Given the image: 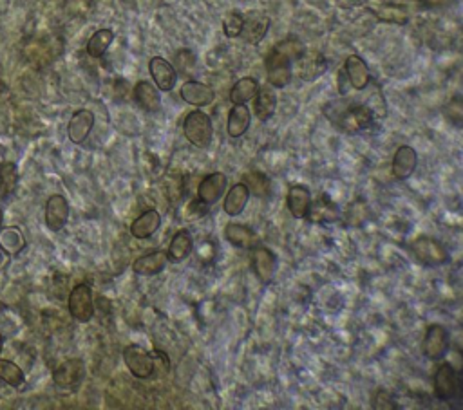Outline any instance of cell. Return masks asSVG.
Segmentation results:
<instances>
[{
  "label": "cell",
  "instance_id": "6da1fadb",
  "mask_svg": "<svg viewBox=\"0 0 463 410\" xmlns=\"http://www.w3.org/2000/svg\"><path fill=\"white\" fill-rule=\"evenodd\" d=\"M183 134L196 149H209L214 137V125L203 111L188 112L183 120Z\"/></svg>",
  "mask_w": 463,
  "mask_h": 410
},
{
  "label": "cell",
  "instance_id": "7a4b0ae2",
  "mask_svg": "<svg viewBox=\"0 0 463 410\" xmlns=\"http://www.w3.org/2000/svg\"><path fill=\"white\" fill-rule=\"evenodd\" d=\"M434 396L440 402H458L462 398V374L452 367V364L445 361L436 369L433 378Z\"/></svg>",
  "mask_w": 463,
  "mask_h": 410
},
{
  "label": "cell",
  "instance_id": "3957f363",
  "mask_svg": "<svg viewBox=\"0 0 463 410\" xmlns=\"http://www.w3.org/2000/svg\"><path fill=\"white\" fill-rule=\"evenodd\" d=\"M338 129L346 134H359L362 130L371 129L375 125L376 118L373 116V112L364 104L351 105V107L344 108L342 112H338L337 116L331 118Z\"/></svg>",
  "mask_w": 463,
  "mask_h": 410
},
{
  "label": "cell",
  "instance_id": "277c9868",
  "mask_svg": "<svg viewBox=\"0 0 463 410\" xmlns=\"http://www.w3.org/2000/svg\"><path fill=\"white\" fill-rule=\"evenodd\" d=\"M411 251L418 262L429 268L443 266L449 262V251L438 239L429 235H420L411 242Z\"/></svg>",
  "mask_w": 463,
  "mask_h": 410
},
{
  "label": "cell",
  "instance_id": "5b68a950",
  "mask_svg": "<svg viewBox=\"0 0 463 410\" xmlns=\"http://www.w3.org/2000/svg\"><path fill=\"white\" fill-rule=\"evenodd\" d=\"M67 309H69V315L76 322H91L92 316H94V297H92V290L89 284L82 282V284L73 287L69 299H67Z\"/></svg>",
  "mask_w": 463,
  "mask_h": 410
},
{
  "label": "cell",
  "instance_id": "8992f818",
  "mask_svg": "<svg viewBox=\"0 0 463 410\" xmlns=\"http://www.w3.org/2000/svg\"><path fill=\"white\" fill-rule=\"evenodd\" d=\"M123 361L127 369L138 380H149L156 374V364L152 351H147L142 345L130 344L123 349Z\"/></svg>",
  "mask_w": 463,
  "mask_h": 410
},
{
  "label": "cell",
  "instance_id": "52a82bcc",
  "mask_svg": "<svg viewBox=\"0 0 463 410\" xmlns=\"http://www.w3.org/2000/svg\"><path fill=\"white\" fill-rule=\"evenodd\" d=\"M451 347V336L443 325L440 323H433L429 325L424 336V342H421V352L424 356L431 361H438L442 360L447 354Z\"/></svg>",
  "mask_w": 463,
  "mask_h": 410
},
{
  "label": "cell",
  "instance_id": "ba28073f",
  "mask_svg": "<svg viewBox=\"0 0 463 410\" xmlns=\"http://www.w3.org/2000/svg\"><path fill=\"white\" fill-rule=\"evenodd\" d=\"M266 76L271 87L283 89L292 80V60L276 47L266 56Z\"/></svg>",
  "mask_w": 463,
  "mask_h": 410
},
{
  "label": "cell",
  "instance_id": "9c48e42d",
  "mask_svg": "<svg viewBox=\"0 0 463 410\" xmlns=\"http://www.w3.org/2000/svg\"><path fill=\"white\" fill-rule=\"evenodd\" d=\"M85 378V364L80 358H69L53 371V383L58 389H76Z\"/></svg>",
  "mask_w": 463,
  "mask_h": 410
},
{
  "label": "cell",
  "instance_id": "30bf717a",
  "mask_svg": "<svg viewBox=\"0 0 463 410\" xmlns=\"http://www.w3.org/2000/svg\"><path fill=\"white\" fill-rule=\"evenodd\" d=\"M252 270H254L255 277L263 284H270L276 277L277 271V257L276 253L271 251L266 246L257 244L252 248Z\"/></svg>",
  "mask_w": 463,
  "mask_h": 410
},
{
  "label": "cell",
  "instance_id": "8fae6325",
  "mask_svg": "<svg viewBox=\"0 0 463 410\" xmlns=\"http://www.w3.org/2000/svg\"><path fill=\"white\" fill-rule=\"evenodd\" d=\"M297 63V75L304 82H315L321 78L328 70V62H326L324 54L317 53V51H304V53L295 60Z\"/></svg>",
  "mask_w": 463,
  "mask_h": 410
},
{
  "label": "cell",
  "instance_id": "7c38bea8",
  "mask_svg": "<svg viewBox=\"0 0 463 410\" xmlns=\"http://www.w3.org/2000/svg\"><path fill=\"white\" fill-rule=\"evenodd\" d=\"M46 226L51 232L58 233L66 228L69 220V203L63 195L53 194L46 203Z\"/></svg>",
  "mask_w": 463,
  "mask_h": 410
},
{
  "label": "cell",
  "instance_id": "4fadbf2b",
  "mask_svg": "<svg viewBox=\"0 0 463 410\" xmlns=\"http://www.w3.org/2000/svg\"><path fill=\"white\" fill-rule=\"evenodd\" d=\"M418 166V154L413 147L409 145H402L398 147L395 156H393L391 163V172L393 178L398 179V181H405L414 174Z\"/></svg>",
  "mask_w": 463,
  "mask_h": 410
},
{
  "label": "cell",
  "instance_id": "5bb4252c",
  "mask_svg": "<svg viewBox=\"0 0 463 410\" xmlns=\"http://www.w3.org/2000/svg\"><path fill=\"white\" fill-rule=\"evenodd\" d=\"M92 127H94V114L89 108H80L69 120L67 125V136L73 145H82L91 134Z\"/></svg>",
  "mask_w": 463,
  "mask_h": 410
},
{
  "label": "cell",
  "instance_id": "9a60e30c",
  "mask_svg": "<svg viewBox=\"0 0 463 410\" xmlns=\"http://www.w3.org/2000/svg\"><path fill=\"white\" fill-rule=\"evenodd\" d=\"M228 187V178L223 172H212L197 187V199L205 204H214L217 199H221Z\"/></svg>",
  "mask_w": 463,
  "mask_h": 410
},
{
  "label": "cell",
  "instance_id": "2e32d148",
  "mask_svg": "<svg viewBox=\"0 0 463 410\" xmlns=\"http://www.w3.org/2000/svg\"><path fill=\"white\" fill-rule=\"evenodd\" d=\"M344 75L347 82L355 91H364L371 83V73L367 63L360 58L359 54H350L344 62Z\"/></svg>",
  "mask_w": 463,
  "mask_h": 410
},
{
  "label": "cell",
  "instance_id": "e0dca14e",
  "mask_svg": "<svg viewBox=\"0 0 463 410\" xmlns=\"http://www.w3.org/2000/svg\"><path fill=\"white\" fill-rule=\"evenodd\" d=\"M149 70H151V76L154 80L156 87L163 92H168L174 89L175 82H178V70L174 69L171 62H167L161 56H154L149 62Z\"/></svg>",
  "mask_w": 463,
  "mask_h": 410
},
{
  "label": "cell",
  "instance_id": "ac0fdd59",
  "mask_svg": "<svg viewBox=\"0 0 463 410\" xmlns=\"http://www.w3.org/2000/svg\"><path fill=\"white\" fill-rule=\"evenodd\" d=\"M180 94L188 105H194V107H206L216 98V92L210 85L196 82V80H188L187 83H183Z\"/></svg>",
  "mask_w": 463,
  "mask_h": 410
},
{
  "label": "cell",
  "instance_id": "d6986e66",
  "mask_svg": "<svg viewBox=\"0 0 463 410\" xmlns=\"http://www.w3.org/2000/svg\"><path fill=\"white\" fill-rule=\"evenodd\" d=\"M168 264L167 251L163 249H154V251H149L142 257H138L132 264V271L136 275H143V277H152V275L161 273Z\"/></svg>",
  "mask_w": 463,
  "mask_h": 410
},
{
  "label": "cell",
  "instance_id": "ffe728a7",
  "mask_svg": "<svg viewBox=\"0 0 463 410\" xmlns=\"http://www.w3.org/2000/svg\"><path fill=\"white\" fill-rule=\"evenodd\" d=\"M134 100L140 107L143 108L149 114H156L161 108V98H159V89L156 87L154 83L147 82V80H142L134 85L132 91Z\"/></svg>",
  "mask_w": 463,
  "mask_h": 410
},
{
  "label": "cell",
  "instance_id": "44dd1931",
  "mask_svg": "<svg viewBox=\"0 0 463 410\" xmlns=\"http://www.w3.org/2000/svg\"><path fill=\"white\" fill-rule=\"evenodd\" d=\"M286 204L295 219H306L309 206H311V192L304 185H292L286 195Z\"/></svg>",
  "mask_w": 463,
  "mask_h": 410
},
{
  "label": "cell",
  "instance_id": "7402d4cb",
  "mask_svg": "<svg viewBox=\"0 0 463 410\" xmlns=\"http://www.w3.org/2000/svg\"><path fill=\"white\" fill-rule=\"evenodd\" d=\"M225 239L239 249H252L259 244V235L247 224L228 223L225 228Z\"/></svg>",
  "mask_w": 463,
  "mask_h": 410
},
{
  "label": "cell",
  "instance_id": "603a6c76",
  "mask_svg": "<svg viewBox=\"0 0 463 410\" xmlns=\"http://www.w3.org/2000/svg\"><path fill=\"white\" fill-rule=\"evenodd\" d=\"M192 249H194L192 233L185 228L180 230V232H175L167 249L168 262H172V264H180V262H183L185 259L190 257Z\"/></svg>",
  "mask_w": 463,
  "mask_h": 410
},
{
  "label": "cell",
  "instance_id": "cb8c5ba5",
  "mask_svg": "<svg viewBox=\"0 0 463 410\" xmlns=\"http://www.w3.org/2000/svg\"><path fill=\"white\" fill-rule=\"evenodd\" d=\"M340 217V211H338L337 204L330 199V195L322 194L317 201L311 199V206H309L308 216L306 219H309L311 223H333Z\"/></svg>",
  "mask_w": 463,
  "mask_h": 410
},
{
  "label": "cell",
  "instance_id": "d4e9b609",
  "mask_svg": "<svg viewBox=\"0 0 463 410\" xmlns=\"http://www.w3.org/2000/svg\"><path fill=\"white\" fill-rule=\"evenodd\" d=\"M248 201H250V190H248L245 182H237V185H232V188L226 192V197L223 201V210H225L226 216L237 217L247 208Z\"/></svg>",
  "mask_w": 463,
  "mask_h": 410
},
{
  "label": "cell",
  "instance_id": "484cf974",
  "mask_svg": "<svg viewBox=\"0 0 463 410\" xmlns=\"http://www.w3.org/2000/svg\"><path fill=\"white\" fill-rule=\"evenodd\" d=\"M159 226H161V216H159V211L147 210L130 224V235L140 240L149 239V237H152L158 232Z\"/></svg>",
  "mask_w": 463,
  "mask_h": 410
},
{
  "label": "cell",
  "instance_id": "4316f807",
  "mask_svg": "<svg viewBox=\"0 0 463 410\" xmlns=\"http://www.w3.org/2000/svg\"><path fill=\"white\" fill-rule=\"evenodd\" d=\"M268 30H270V18L266 15H252V17L245 18V25H242L241 37L242 40L252 44V46H257L261 44L264 37H266Z\"/></svg>",
  "mask_w": 463,
  "mask_h": 410
},
{
  "label": "cell",
  "instance_id": "83f0119b",
  "mask_svg": "<svg viewBox=\"0 0 463 410\" xmlns=\"http://www.w3.org/2000/svg\"><path fill=\"white\" fill-rule=\"evenodd\" d=\"M252 114L248 111L247 104H239L232 107L228 114V123H226V130H228L230 137H241L247 134L250 129Z\"/></svg>",
  "mask_w": 463,
  "mask_h": 410
},
{
  "label": "cell",
  "instance_id": "f1b7e54d",
  "mask_svg": "<svg viewBox=\"0 0 463 410\" xmlns=\"http://www.w3.org/2000/svg\"><path fill=\"white\" fill-rule=\"evenodd\" d=\"M255 98V116L261 121H268L277 108V96L271 87H259Z\"/></svg>",
  "mask_w": 463,
  "mask_h": 410
},
{
  "label": "cell",
  "instance_id": "f546056e",
  "mask_svg": "<svg viewBox=\"0 0 463 410\" xmlns=\"http://www.w3.org/2000/svg\"><path fill=\"white\" fill-rule=\"evenodd\" d=\"M371 13L380 22H385V24L404 25L409 20L407 9H405V6L400 4H380L373 8Z\"/></svg>",
  "mask_w": 463,
  "mask_h": 410
},
{
  "label": "cell",
  "instance_id": "4dcf8cb0",
  "mask_svg": "<svg viewBox=\"0 0 463 410\" xmlns=\"http://www.w3.org/2000/svg\"><path fill=\"white\" fill-rule=\"evenodd\" d=\"M0 248L8 251L11 257L20 255L22 249L25 248V237L17 226H8L0 232Z\"/></svg>",
  "mask_w": 463,
  "mask_h": 410
},
{
  "label": "cell",
  "instance_id": "1f68e13d",
  "mask_svg": "<svg viewBox=\"0 0 463 410\" xmlns=\"http://www.w3.org/2000/svg\"><path fill=\"white\" fill-rule=\"evenodd\" d=\"M18 185L17 165L11 161L0 163V199L8 201Z\"/></svg>",
  "mask_w": 463,
  "mask_h": 410
},
{
  "label": "cell",
  "instance_id": "d6a6232c",
  "mask_svg": "<svg viewBox=\"0 0 463 410\" xmlns=\"http://www.w3.org/2000/svg\"><path fill=\"white\" fill-rule=\"evenodd\" d=\"M259 91V82L252 76H247V78H241L234 83V87L230 91V101L234 105L239 104H247L257 94Z\"/></svg>",
  "mask_w": 463,
  "mask_h": 410
},
{
  "label": "cell",
  "instance_id": "836d02e7",
  "mask_svg": "<svg viewBox=\"0 0 463 410\" xmlns=\"http://www.w3.org/2000/svg\"><path fill=\"white\" fill-rule=\"evenodd\" d=\"M114 40L113 30H98L87 42V54L91 58H101Z\"/></svg>",
  "mask_w": 463,
  "mask_h": 410
},
{
  "label": "cell",
  "instance_id": "e575fe53",
  "mask_svg": "<svg viewBox=\"0 0 463 410\" xmlns=\"http://www.w3.org/2000/svg\"><path fill=\"white\" fill-rule=\"evenodd\" d=\"M0 380L13 389H22L25 383V374L15 361L0 358Z\"/></svg>",
  "mask_w": 463,
  "mask_h": 410
},
{
  "label": "cell",
  "instance_id": "d590c367",
  "mask_svg": "<svg viewBox=\"0 0 463 410\" xmlns=\"http://www.w3.org/2000/svg\"><path fill=\"white\" fill-rule=\"evenodd\" d=\"M245 185H247V188L250 190V194L257 195V197H266L268 194H270L271 190V185H270V179L266 178L264 174H261V172H248V174H245Z\"/></svg>",
  "mask_w": 463,
  "mask_h": 410
},
{
  "label": "cell",
  "instance_id": "8d00e7d4",
  "mask_svg": "<svg viewBox=\"0 0 463 410\" xmlns=\"http://www.w3.org/2000/svg\"><path fill=\"white\" fill-rule=\"evenodd\" d=\"M163 188H165V195L172 204H178L185 195V185L183 179L180 175H168L165 181H163Z\"/></svg>",
  "mask_w": 463,
  "mask_h": 410
},
{
  "label": "cell",
  "instance_id": "74e56055",
  "mask_svg": "<svg viewBox=\"0 0 463 410\" xmlns=\"http://www.w3.org/2000/svg\"><path fill=\"white\" fill-rule=\"evenodd\" d=\"M242 25H245V17L239 11H230L223 20V31L228 38L241 37Z\"/></svg>",
  "mask_w": 463,
  "mask_h": 410
},
{
  "label": "cell",
  "instance_id": "f35d334b",
  "mask_svg": "<svg viewBox=\"0 0 463 410\" xmlns=\"http://www.w3.org/2000/svg\"><path fill=\"white\" fill-rule=\"evenodd\" d=\"M277 51H280L283 54H286L292 62H295L302 53H304V44L301 40H297V38H286V40L279 42L276 46Z\"/></svg>",
  "mask_w": 463,
  "mask_h": 410
},
{
  "label": "cell",
  "instance_id": "ab89813d",
  "mask_svg": "<svg viewBox=\"0 0 463 410\" xmlns=\"http://www.w3.org/2000/svg\"><path fill=\"white\" fill-rule=\"evenodd\" d=\"M364 105H366V107L373 112V116H375V118H385V116H388V105H385L384 96H382L380 89H376L375 92H371V94H369V98L364 101Z\"/></svg>",
  "mask_w": 463,
  "mask_h": 410
},
{
  "label": "cell",
  "instance_id": "60d3db41",
  "mask_svg": "<svg viewBox=\"0 0 463 410\" xmlns=\"http://www.w3.org/2000/svg\"><path fill=\"white\" fill-rule=\"evenodd\" d=\"M194 67H196V56H194L192 51L181 49L175 53L174 58V69L187 75V73H192Z\"/></svg>",
  "mask_w": 463,
  "mask_h": 410
},
{
  "label": "cell",
  "instance_id": "b9f144b4",
  "mask_svg": "<svg viewBox=\"0 0 463 410\" xmlns=\"http://www.w3.org/2000/svg\"><path fill=\"white\" fill-rule=\"evenodd\" d=\"M371 406H373V409H376V410L398 409L397 402H395V398H393V394L388 392L385 389H378L375 394H373Z\"/></svg>",
  "mask_w": 463,
  "mask_h": 410
},
{
  "label": "cell",
  "instance_id": "7bdbcfd3",
  "mask_svg": "<svg viewBox=\"0 0 463 410\" xmlns=\"http://www.w3.org/2000/svg\"><path fill=\"white\" fill-rule=\"evenodd\" d=\"M445 114H447V118H449V121L455 123L456 127L462 125L463 107H462V100H459V96H456L455 100L449 101V105H447V108H445Z\"/></svg>",
  "mask_w": 463,
  "mask_h": 410
},
{
  "label": "cell",
  "instance_id": "ee69618b",
  "mask_svg": "<svg viewBox=\"0 0 463 410\" xmlns=\"http://www.w3.org/2000/svg\"><path fill=\"white\" fill-rule=\"evenodd\" d=\"M152 356H154L156 373H159L163 376V374H167L168 371H171V358H168L167 352L161 351V349H154V351H152Z\"/></svg>",
  "mask_w": 463,
  "mask_h": 410
},
{
  "label": "cell",
  "instance_id": "f6af8a7d",
  "mask_svg": "<svg viewBox=\"0 0 463 410\" xmlns=\"http://www.w3.org/2000/svg\"><path fill=\"white\" fill-rule=\"evenodd\" d=\"M209 206L210 204H205L203 201H199V199L190 201V204H188V208H187L188 219H199V217H203L206 211H209Z\"/></svg>",
  "mask_w": 463,
  "mask_h": 410
},
{
  "label": "cell",
  "instance_id": "bcb514c9",
  "mask_svg": "<svg viewBox=\"0 0 463 410\" xmlns=\"http://www.w3.org/2000/svg\"><path fill=\"white\" fill-rule=\"evenodd\" d=\"M367 4V0H337V6L342 9H355L362 8Z\"/></svg>",
  "mask_w": 463,
  "mask_h": 410
},
{
  "label": "cell",
  "instance_id": "7dc6e473",
  "mask_svg": "<svg viewBox=\"0 0 463 410\" xmlns=\"http://www.w3.org/2000/svg\"><path fill=\"white\" fill-rule=\"evenodd\" d=\"M420 2L426 6V8H431V9L445 8V6L451 4V0H420Z\"/></svg>",
  "mask_w": 463,
  "mask_h": 410
},
{
  "label": "cell",
  "instance_id": "c3c4849f",
  "mask_svg": "<svg viewBox=\"0 0 463 410\" xmlns=\"http://www.w3.org/2000/svg\"><path fill=\"white\" fill-rule=\"evenodd\" d=\"M9 259H11V255H9L8 251H4V249L0 248V273L8 268L9 264Z\"/></svg>",
  "mask_w": 463,
  "mask_h": 410
},
{
  "label": "cell",
  "instance_id": "681fc988",
  "mask_svg": "<svg viewBox=\"0 0 463 410\" xmlns=\"http://www.w3.org/2000/svg\"><path fill=\"white\" fill-rule=\"evenodd\" d=\"M2 349H4V336L0 333V354H2Z\"/></svg>",
  "mask_w": 463,
  "mask_h": 410
},
{
  "label": "cell",
  "instance_id": "f907efd6",
  "mask_svg": "<svg viewBox=\"0 0 463 410\" xmlns=\"http://www.w3.org/2000/svg\"><path fill=\"white\" fill-rule=\"evenodd\" d=\"M2 223H4V211L0 208V228H2Z\"/></svg>",
  "mask_w": 463,
  "mask_h": 410
}]
</instances>
